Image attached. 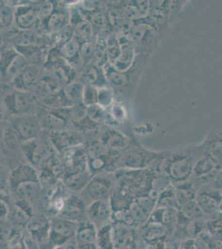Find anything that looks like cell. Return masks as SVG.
Here are the masks:
<instances>
[{
	"instance_id": "1",
	"label": "cell",
	"mask_w": 222,
	"mask_h": 249,
	"mask_svg": "<svg viewBox=\"0 0 222 249\" xmlns=\"http://www.w3.org/2000/svg\"><path fill=\"white\" fill-rule=\"evenodd\" d=\"M149 59L150 55L136 54L133 65L125 71H118L109 63L103 67L108 86L111 88L115 96H119L118 99L116 100L125 105L130 102Z\"/></svg>"
},
{
	"instance_id": "2",
	"label": "cell",
	"mask_w": 222,
	"mask_h": 249,
	"mask_svg": "<svg viewBox=\"0 0 222 249\" xmlns=\"http://www.w3.org/2000/svg\"><path fill=\"white\" fill-rule=\"evenodd\" d=\"M203 156L201 144L169 150L163 160L162 173L173 186L184 184L191 180L195 164Z\"/></svg>"
},
{
	"instance_id": "3",
	"label": "cell",
	"mask_w": 222,
	"mask_h": 249,
	"mask_svg": "<svg viewBox=\"0 0 222 249\" xmlns=\"http://www.w3.org/2000/svg\"><path fill=\"white\" fill-rule=\"evenodd\" d=\"M12 192L18 201L32 204L40 196L39 179L35 168L30 164H21L14 169L9 176Z\"/></svg>"
},
{
	"instance_id": "4",
	"label": "cell",
	"mask_w": 222,
	"mask_h": 249,
	"mask_svg": "<svg viewBox=\"0 0 222 249\" xmlns=\"http://www.w3.org/2000/svg\"><path fill=\"white\" fill-rule=\"evenodd\" d=\"M169 151H153L143 146L136 139L121 152L115 164V170H149L156 162L166 157Z\"/></svg>"
},
{
	"instance_id": "5",
	"label": "cell",
	"mask_w": 222,
	"mask_h": 249,
	"mask_svg": "<svg viewBox=\"0 0 222 249\" xmlns=\"http://www.w3.org/2000/svg\"><path fill=\"white\" fill-rule=\"evenodd\" d=\"M126 36L132 42L135 53L148 54L150 56L163 37L142 19L133 22V27Z\"/></svg>"
},
{
	"instance_id": "6",
	"label": "cell",
	"mask_w": 222,
	"mask_h": 249,
	"mask_svg": "<svg viewBox=\"0 0 222 249\" xmlns=\"http://www.w3.org/2000/svg\"><path fill=\"white\" fill-rule=\"evenodd\" d=\"M115 183L116 179L111 173H99L91 177L87 185L82 190L84 191L85 197L82 198L86 206L96 200L110 199Z\"/></svg>"
},
{
	"instance_id": "7",
	"label": "cell",
	"mask_w": 222,
	"mask_h": 249,
	"mask_svg": "<svg viewBox=\"0 0 222 249\" xmlns=\"http://www.w3.org/2000/svg\"><path fill=\"white\" fill-rule=\"evenodd\" d=\"M3 105L7 111L14 116L33 115L36 104V96L30 91H15L4 96Z\"/></svg>"
},
{
	"instance_id": "8",
	"label": "cell",
	"mask_w": 222,
	"mask_h": 249,
	"mask_svg": "<svg viewBox=\"0 0 222 249\" xmlns=\"http://www.w3.org/2000/svg\"><path fill=\"white\" fill-rule=\"evenodd\" d=\"M135 140L136 138L134 135L124 133L113 126L105 125L104 130L101 131L99 142L108 150L121 153L126 150Z\"/></svg>"
},
{
	"instance_id": "9",
	"label": "cell",
	"mask_w": 222,
	"mask_h": 249,
	"mask_svg": "<svg viewBox=\"0 0 222 249\" xmlns=\"http://www.w3.org/2000/svg\"><path fill=\"white\" fill-rule=\"evenodd\" d=\"M221 168L210 159L203 156L195 164L191 181L198 190L201 187L209 185L217 178Z\"/></svg>"
},
{
	"instance_id": "10",
	"label": "cell",
	"mask_w": 222,
	"mask_h": 249,
	"mask_svg": "<svg viewBox=\"0 0 222 249\" xmlns=\"http://www.w3.org/2000/svg\"><path fill=\"white\" fill-rule=\"evenodd\" d=\"M21 147L28 163L34 168L41 167L51 156L50 148L37 138L26 141Z\"/></svg>"
},
{
	"instance_id": "11",
	"label": "cell",
	"mask_w": 222,
	"mask_h": 249,
	"mask_svg": "<svg viewBox=\"0 0 222 249\" xmlns=\"http://www.w3.org/2000/svg\"><path fill=\"white\" fill-rule=\"evenodd\" d=\"M222 190L211 184L201 187L197 191L195 201L205 217L217 212L222 202Z\"/></svg>"
},
{
	"instance_id": "12",
	"label": "cell",
	"mask_w": 222,
	"mask_h": 249,
	"mask_svg": "<svg viewBox=\"0 0 222 249\" xmlns=\"http://www.w3.org/2000/svg\"><path fill=\"white\" fill-rule=\"evenodd\" d=\"M86 219L99 230L110 224L112 218V206L110 199H101L91 202L86 206Z\"/></svg>"
},
{
	"instance_id": "13",
	"label": "cell",
	"mask_w": 222,
	"mask_h": 249,
	"mask_svg": "<svg viewBox=\"0 0 222 249\" xmlns=\"http://www.w3.org/2000/svg\"><path fill=\"white\" fill-rule=\"evenodd\" d=\"M78 223L58 218L51 222L49 243L54 246H61L76 236Z\"/></svg>"
},
{
	"instance_id": "14",
	"label": "cell",
	"mask_w": 222,
	"mask_h": 249,
	"mask_svg": "<svg viewBox=\"0 0 222 249\" xmlns=\"http://www.w3.org/2000/svg\"><path fill=\"white\" fill-rule=\"evenodd\" d=\"M51 221L47 216L37 214L32 217L26 228L32 238L37 244L49 243V237L51 232Z\"/></svg>"
},
{
	"instance_id": "15",
	"label": "cell",
	"mask_w": 222,
	"mask_h": 249,
	"mask_svg": "<svg viewBox=\"0 0 222 249\" xmlns=\"http://www.w3.org/2000/svg\"><path fill=\"white\" fill-rule=\"evenodd\" d=\"M39 20L37 8L31 3L21 4L14 8V23L19 30H31Z\"/></svg>"
},
{
	"instance_id": "16",
	"label": "cell",
	"mask_w": 222,
	"mask_h": 249,
	"mask_svg": "<svg viewBox=\"0 0 222 249\" xmlns=\"http://www.w3.org/2000/svg\"><path fill=\"white\" fill-rule=\"evenodd\" d=\"M14 128L20 138L26 142L37 138L42 126L39 120L33 114L17 116Z\"/></svg>"
},
{
	"instance_id": "17",
	"label": "cell",
	"mask_w": 222,
	"mask_h": 249,
	"mask_svg": "<svg viewBox=\"0 0 222 249\" xmlns=\"http://www.w3.org/2000/svg\"><path fill=\"white\" fill-rule=\"evenodd\" d=\"M86 204L82 197L72 196L67 198L61 211L60 218L80 223L86 219L85 215Z\"/></svg>"
},
{
	"instance_id": "18",
	"label": "cell",
	"mask_w": 222,
	"mask_h": 249,
	"mask_svg": "<svg viewBox=\"0 0 222 249\" xmlns=\"http://www.w3.org/2000/svg\"><path fill=\"white\" fill-rule=\"evenodd\" d=\"M203 156L222 168V132H211L201 143Z\"/></svg>"
},
{
	"instance_id": "19",
	"label": "cell",
	"mask_w": 222,
	"mask_h": 249,
	"mask_svg": "<svg viewBox=\"0 0 222 249\" xmlns=\"http://www.w3.org/2000/svg\"><path fill=\"white\" fill-rule=\"evenodd\" d=\"M41 79L39 69L34 65H28L11 82L15 91H30Z\"/></svg>"
},
{
	"instance_id": "20",
	"label": "cell",
	"mask_w": 222,
	"mask_h": 249,
	"mask_svg": "<svg viewBox=\"0 0 222 249\" xmlns=\"http://www.w3.org/2000/svg\"><path fill=\"white\" fill-rule=\"evenodd\" d=\"M118 35L120 44V53L118 60L113 67L118 71H125L133 65L136 53L130 38L124 34H118Z\"/></svg>"
},
{
	"instance_id": "21",
	"label": "cell",
	"mask_w": 222,
	"mask_h": 249,
	"mask_svg": "<svg viewBox=\"0 0 222 249\" xmlns=\"http://www.w3.org/2000/svg\"><path fill=\"white\" fill-rule=\"evenodd\" d=\"M150 9L159 12L169 18L170 23H174L185 5L184 1H149Z\"/></svg>"
},
{
	"instance_id": "22",
	"label": "cell",
	"mask_w": 222,
	"mask_h": 249,
	"mask_svg": "<svg viewBox=\"0 0 222 249\" xmlns=\"http://www.w3.org/2000/svg\"><path fill=\"white\" fill-rule=\"evenodd\" d=\"M120 3L121 9L127 19L135 22L146 17L150 9L149 1H125Z\"/></svg>"
},
{
	"instance_id": "23",
	"label": "cell",
	"mask_w": 222,
	"mask_h": 249,
	"mask_svg": "<svg viewBox=\"0 0 222 249\" xmlns=\"http://www.w3.org/2000/svg\"><path fill=\"white\" fill-rule=\"evenodd\" d=\"M97 231L96 226L87 219L78 223L75 237L79 247L96 244Z\"/></svg>"
},
{
	"instance_id": "24",
	"label": "cell",
	"mask_w": 222,
	"mask_h": 249,
	"mask_svg": "<svg viewBox=\"0 0 222 249\" xmlns=\"http://www.w3.org/2000/svg\"><path fill=\"white\" fill-rule=\"evenodd\" d=\"M82 77L83 82H82L84 85L94 86L96 88L108 86L103 68L96 65L95 63H90L86 66L82 74Z\"/></svg>"
},
{
	"instance_id": "25",
	"label": "cell",
	"mask_w": 222,
	"mask_h": 249,
	"mask_svg": "<svg viewBox=\"0 0 222 249\" xmlns=\"http://www.w3.org/2000/svg\"><path fill=\"white\" fill-rule=\"evenodd\" d=\"M27 66L28 64L26 62L25 57L17 52V53L14 56L11 62H9V65L6 67L2 76L0 77L4 82L11 83L12 81L17 77Z\"/></svg>"
},
{
	"instance_id": "26",
	"label": "cell",
	"mask_w": 222,
	"mask_h": 249,
	"mask_svg": "<svg viewBox=\"0 0 222 249\" xmlns=\"http://www.w3.org/2000/svg\"><path fill=\"white\" fill-rule=\"evenodd\" d=\"M156 206L157 208L162 209H171L177 210L178 209V201H177V195L175 191V188L172 184H170L166 189L162 191L157 196L156 199Z\"/></svg>"
},
{
	"instance_id": "27",
	"label": "cell",
	"mask_w": 222,
	"mask_h": 249,
	"mask_svg": "<svg viewBox=\"0 0 222 249\" xmlns=\"http://www.w3.org/2000/svg\"><path fill=\"white\" fill-rule=\"evenodd\" d=\"M90 171H76L66 178V184L70 190L82 191L91 178Z\"/></svg>"
},
{
	"instance_id": "28",
	"label": "cell",
	"mask_w": 222,
	"mask_h": 249,
	"mask_svg": "<svg viewBox=\"0 0 222 249\" xmlns=\"http://www.w3.org/2000/svg\"><path fill=\"white\" fill-rule=\"evenodd\" d=\"M85 85L82 82H71L63 87L62 90L67 99L74 105L82 103Z\"/></svg>"
},
{
	"instance_id": "29",
	"label": "cell",
	"mask_w": 222,
	"mask_h": 249,
	"mask_svg": "<svg viewBox=\"0 0 222 249\" xmlns=\"http://www.w3.org/2000/svg\"><path fill=\"white\" fill-rule=\"evenodd\" d=\"M120 53V44L118 34L113 32L106 37L107 62L111 66L115 65Z\"/></svg>"
},
{
	"instance_id": "30",
	"label": "cell",
	"mask_w": 222,
	"mask_h": 249,
	"mask_svg": "<svg viewBox=\"0 0 222 249\" xmlns=\"http://www.w3.org/2000/svg\"><path fill=\"white\" fill-rule=\"evenodd\" d=\"M42 128H45L47 130L52 131L64 130L68 122L62 119L58 115L54 113L52 110L48 111L42 116V120L40 121Z\"/></svg>"
},
{
	"instance_id": "31",
	"label": "cell",
	"mask_w": 222,
	"mask_h": 249,
	"mask_svg": "<svg viewBox=\"0 0 222 249\" xmlns=\"http://www.w3.org/2000/svg\"><path fill=\"white\" fill-rule=\"evenodd\" d=\"M42 102L47 107L50 108V110L69 107L72 106V104L67 99L62 90H59L51 95L43 97L42 98Z\"/></svg>"
},
{
	"instance_id": "32",
	"label": "cell",
	"mask_w": 222,
	"mask_h": 249,
	"mask_svg": "<svg viewBox=\"0 0 222 249\" xmlns=\"http://www.w3.org/2000/svg\"><path fill=\"white\" fill-rule=\"evenodd\" d=\"M74 136L68 130H61L52 131L51 133V142L57 150H63L68 146H71Z\"/></svg>"
},
{
	"instance_id": "33",
	"label": "cell",
	"mask_w": 222,
	"mask_h": 249,
	"mask_svg": "<svg viewBox=\"0 0 222 249\" xmlns=\"http://www.w3.org/2000/svg\"><path fill=\"white\" fill-rule=\"evenodd\" d=\"M96 245L100 249H114L113 227L109 224L99 229L97 231Z\"/></svg>"
},
{
	"instance_id": "34",
	"label": "cell",
	"mask_w": 222,
	"mask_h": 249,
	"mask_svg": "<svg viewBox=\"0 0 222 249\" xmlns=\"http://www.w3.org/2000/svg\"><path fill=\"white\" fill-rule=\"evenodd\" d=\"M73 29V37L79 43H82L91 40L93 34L92 27L87 20H82L72 27Z\"/></svg>"
},
{
	"instance_id": "35",
	"label": "cell",
	"mask_w": 222,
	"mask_h": 249,
	"mask_svg": "<svg viewBox=\"0 0 222 249\" xmlns=\"http://www.w3.org/2000/svg\"><path fill=\"white\" fill-rule=\"evenodd\" d=\"M108 116V110L97 104L86 107V117L96 124H106Z\"/></svg>"
},
{
	"instance_id": "36",
	"label": "cell",
	"mask_w": 222,
	"mask_h": 249,
	"mask_svg": "<svg viewBox=\"0 0 222 249\" xmlns=\"http://www.w3.org/2000/svg\"><path fill=\"white\" fill-rule=\"evenodd\" d=\"M116 101V96L109 86L97 88V105L109 109Z\"/></svg>"
},
{
	"instance_id": "37",
	"label": "cell",
	"mask_w": 222,
	"mask_h": 249,
	"mask_svg": "<svg viewBox=\"0 0 222 249\" xmlns=\"http://www.w3.org/2000/svg\"><path fill=\"white\" fill-rule=\"evenodd\" d=\"M14 23V7L9 3H0V29H9Z\"/></svg>"
},
{
	"instance_id": "38",
	"label": "cell",
	"mask_w": 222,
	"mask_h": 249,
	"mask_svg": "<svg viewBox=\"0 0 222 249\" xmlns=\"http://www.w3.org/2000/svg\"><path fill=\"white\" fill-rule=\"evenodd\" d=\"M69 17H67L65 14L58 12L53 13L48 18V28L50 31L59 32L68 26Z\"/></svg>"
},
{
	"instance_id": "39",
	"label": "cell",
	"mask_w": 222,
	"mask_h": 249,
	"mask_svg": "<svg viewBox=\"0 0 222 249\" xmlns=\"http://www.w3.org/2000/svg\"><path fill=\"white\" fill-rule=\"evenodd\" d=\"M80 45L77 40L75 38L68 41V43L63 44L61 48V53L62 57L67 61H73L79 57V51H80Z\"/></svg>"
},
{
	"instance_id": "40",
	"label": "cell",
	"mask_w": 222,
	"mask_h": 249,
	"mask_svg": "<svg viewBox=\"0 0 222 249\" xmlns=\"http://www.w3.org/2000/svg\"><path fill=\"white\" fill-rule=\"evenodd\" d=\"M21 138L14 127H7L3 130V142L10 150H16L19 147Z\"/></svg>"
},
{
	"instance_id": "41",
	"label": "cell",
	"mask_w": 222,
	"mask_h": 249,
	"mask_svg": "<svg viewBox=\"0 0 222 249\" xmlns=\"http://www.w3.org/2000/svg\"><path fill=\"white\" fill-rule=\"evenodd\" d=\"M79 57L82 62L90 64L89 62H92L94 58V42L91 40L81 43Z\"/></svg>"
},
{
	"instance_id": "42",
	"label": "cell",
	"mask_w": 222,
	"mask_h": 249,
	"mask_svg": "<svg viewBox=\"0 0 222 249\" xmlns=\"http://www.w3.org/2000/svg\"><path fill=\"white\" fill-rule=\"evenodd\" d=\"M82 103L86 107L97 104V88L91 85H85Z\"/></svg>"
},
{
	"instance_id": "43",
	"label": "cell",
	"mask_w": 222,
	"mask_h": 249,
	"mask_svg": "<svg viewBox=\"0 0 222 249\" xmlns=\"http://www.w3.org/2000/svg\"><path fill=\"white\" fill-rule=\"evenodd\" d=\"M70 121L81 123L86 117V107L83 103L74 104L70 107Z\"/></svg>"
},
{
	"instance_id": "44",
	"label": "cell",
	"mask_w": 222,
	"mask_h": 249,
	"mask_svg": "<svg viewBox=\"0 0 222 249\" xmlns=\"http://www.w3.org/2000/svg\"><path fill=\"white\" fill-rule=\"evenodd\" d=\"M36 8H37L39 19H48V18L53 14V3L51 2H48V1L42 2V3L37 4Z\"/></svg>"
},
{
	"instance_id": "45",
	"label": "cell",
	"mask_w": 222,
	"mask_h": 249,
	"mask_svg": "<svg viewBox=\"0 0 222 249\" xmlns=\"http://www.w3.org/2000/svg\"><path fill=\"white\" fill-rule=\"evenodd\" d=\"M9 214V210L7 204L3 200H0V219H5Z\"/></svg>"
},
{
	"instance_id": "46",
	"label": "cell",
	"mask_w": 222,
	"mask_h": 249,
	"mask_svg": "<svg viewBox=\"0 0 222 249\" xmlns=\"http://www.w3.org/2000/svg\"><path fill=\"white\" fill-rule=\"evenodd\" d=\"M211 185L215 187V188H217L218 190H222V168L220 170L219 173H218V175H217V178L214 180Z\"/></svg>"
},
{
	"instance_id": "47",
	"label": "cell",
	"mask_w": 222,
	"mask_h": 249,
	"mask_svg": "<svg viewBox=\"0 0 222 249\" xmlns=\"http://www.w3.org/2000/svg\"><path fill=\"white\" fill-rule=\"evenodd\" d=\"M6 112H7V110H6L3 102H0V127L5 122Z\"/></svg>"
},
{
	"instance_id": "48",
	"label": "cell",
	"mask_w": 222,
	"mask_h": 249,
	"mask_svg": "<svg viewBox=\"0 0 222 249\" xmlns=\"http://www.w3.org/2000/svg\"><path fill=\"white\" fill-rule=\"evenodd\" d=\"M1 170H2V165L0 164V172H1Z\"/></svg>"
}]
</instances>
